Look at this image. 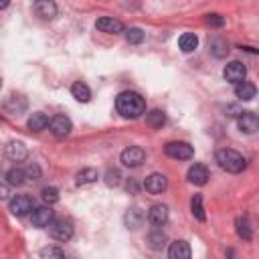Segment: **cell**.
I'll return each mask as SVG.
<instances>
[{"instance_id":"cell-3","label":"cell","mask_w":259,"mask_h":259,"mask_svg":"<svg viewBox=\"0 0 259 259\" xmlns=\"http://www.w3.org/2000/svg\"><path fill=\"white\" fill-rule=\"evenodd\" d=\"M164 152L174 160H188L194 156V148L188 142H168L164 146Z\"/></svg>"},{"instance_id":"cell-6","label":"cell","mask_w":259,"mask_h":259,"mask_svg":"<svg viewBox=\"0 0 259 259\" xmlns=\"http://www.w3.org/2000/svg\"><path fill=\"white\" fill-rule=\"evenodd\" d=\"M10 212L12 214H16V217H24V214H28L32 208H34V202H32V198L30 196H26V194H16V196H12L10 198Z\"/></svg>"},{"instance_id":"cell-4","label":"cell","mask_w":259,"mask_h":259,"mask_svg":"<svg viewBox=\"0 0 259 259\" xmlns=\"http://www.w3.org/2000/svg\"><path fill=\"white\" fill-rule=\"evenodd\" d=\"M223 77H225V81L239 85V83H243L245 77H247V67H245L241 61H231V63L225 65V69H223Z\"/></svg>"},{"instance_id":"cell-22","label":"cell","mask_w":259,"mask_h":259,"mask_svg":"<svg viewBox=\"0 0 259 259\" xmlns=\"http://www.w3.org/2000/svg\"><path fill=\"white\" fill-rule=\"evenodd\" d=\"M99 178V174H97V170L95 168H83L81 172H77V186H85V184H91V182H95Z\"/></svg>"},{"instance_id":"cell-7","label":"cell","mask_w":259,"mask_h":259,"mask_svg":"<svg viewBox=\"0 0 259 259\" xmlns=\"http://www.w3.org/2000/svg\"><path fill=\"white\" fill-rule=\"evenodd\" d=\"M49 233H51V237L57 239V241H69V239L73 237V227H71L69 221L59 219V221H53V223L49 225Z\"/></svg>"},{"instance_id":"cell-14","label":"cell","mask_w":259,"mask_h":259,"mask_svg":"<svg viewBox=\"0 0 259 259\" xmlns=\"http://www.w3.org/2000/svg\"><path fill=\"white\" fill-rule=\"evenodd\" d=\"M168 257L170 259H190V245L182 239L170 243V249H168Z\"/></svg>"},{"instance_id":"cell-12","label":"cell","mask_w":259,"mask_h":259,"mask_svg":"<svg viewBox=\"0 0 259 259\" xmlns=\"http://www.w3.org/2000/svg\"><path fill=\"white\" fill-rule=\"evenodd\" d=\"M237 125L245 134H255L257 127H259V119H257V115L253 111H243L239 115V119H237Z\"/></svg>"},{"instance_id":"cell-11","label":"cell","mask_w":259,"mask_h":259,"mask_svg":"<svg viewBox=\"0 0 259 259\" xmlns=\"http://www.w3.org/2000/svg\"><path fill=\"white\" fill-rule=\"evenodd\" d=\"M30 223L34 227H49L53 223V210L51 206H38V208H32L30 212Z\"/></svg>"},{"instance_id":"cell-34","label":"cell","mask_w":259,"mask_h":259,"mask_svg":"<svg viewBox=\"0 0 259 259\" xmlns=\"http://www.w3.org/2000/svg\"><path fill=\"white\" fill-rule=\"evenodd\" d=\"M24 174H26V178H32V180H36V178L40 176V168H38L36 164H32V166H28V168L24 170Z\"/></svg>"},{"instance_id":"cell-16","label":"cell","mask_w":259,"mask_h":259,"mask_svg":"<svg viewBox=\"0 0 259 259\" xmlns=\"http://www.w3.org/2000/svg\"><path fill=\"white\" fill-rule=\"evenodd\" d=\"M148 221L152 225H156V227H162L168 221V206L166 204H154L148 210Z\"/></svg>"},{"instance_id":"cell-37","label":"cell","mask_w":259,"mask_h":259,"mask_svg":"<svg viewBox=\"0 0 259 259\" xmlns=\"http://www.w3.org/2000/svg\"><path fill=\"white\" fill-rule=\"evenodd\" d=\"M8 6V2H0V8H6Z\"/></svg>"},{"instance_id":"cell-28","label":"cell","mask_w":259,"mask_h":259,"mask_svg":"<svg viewBox=\"0 0 259 259\" xmlns=\"http://www.w3.org/2000/svg\"><path fill=\"white\" fill-rule=\"evenodd\" d=\"M148 123L152 125V127H162L164 125V121H166V115H164V111H160V109H154V111H150L148 113Z\"/></svg>"},{"instance_id":"cell-15","label":"cell","mask_w":259,"mask_h":259,"mask_svg":"<svg viewBox=\"0 0 259 259\" xmlns=\"http://www.w3.org/2000/svg\"><path fill=\"white\" fill-rule=\"evenodd\" d=\"M188 180H190L192 184H196V186L206 184V180H208V168H206L204 164H194V166H190V170H188Z\"/></svg>"},{"instance_id":"cell-10","label":"cell","mask_w":259,"mask_h":259,"mask_svg":"<svg viewBox=\"0 0 259 259\" xmlns=\"http://www.w3.org/2000/svg\"><path fill=\"white\" fill-rule=\"evenodd\" d=\"M95 26H97V30L107 32V34H119V32H123V24L117 18H113V16H101V18H97Z\"/></svg>"},{"instance_id":"cell-26","label":"cell","mask_w":259,"mask_h":259,"mask_svg":"<svg viewBox=\"0 0 259 259\" xmlns=\"http://www.w3.org/2000/svg\"><path fill=\"white\" fill-rule=\"evenodd\" d=\"M40 259H65V253H63V249L49 245V247L40 249Z\"/></svg>"},{"instance_id":"cell-18","label":"cell","mask_w":259,"mask_h":259,"mask_svg":"<svg viewBox=\"0 0 259 259\" xmlns=\"http://www.w3.org/2000/svg\"><path fill=\"white\" fill-rule=\"evenodd\" d=\"M255 93H257V89H255V85L249 83V81H243V83L235 85V95H237L239 99H243V101H251V99L255 97Z\"/></svg>"},{"instance_id":"cell-17","label":"cell","mask_w":259,"mask_h":259,"mask_svg":"<svg viewBox=\"0 0 259 259\" xmlns=\"http://www.w3.org/2000/svg\"><path fill=\"white\" fill-rule=\"evenodd\" d=\"M178 47H180L182 53H192L198 47V36L194 32H184L178 38Z\"/></svg>"},{"instance_id":"cell-23","label":"cell","mask_w":259,"mask_h":259,"mask_svg":"<svg viewBox=\"0 0 259 259\" xmlns=\"http://www.w3.org/2000/svg\"><path fill=\"white\" fill-rule=\"evenodd\" d=\"M142 221H144V212H142L138 206H134V208L127 210V214H125V225H127L130 229H138V227L142 225Z\"/></svg>"},{"instance_id":"cell-9","label":"cell","mask_w":259,"mask_h":259,"mask_svg":"<svg viewBox=\"0 0 259 259\" xmlns=\"http://www.w3.org/2000/svg\"><path fill=\"white\" fill-rule=\"evenodd\" d=\"M166 186H168L166 176H164V174H158V172L150 174V176L144 180V188H146V192H150V194H160V192L166 190Z\"/></svg>"},{"instance_id":"cell-1","label":"cell","mask_w":259,"mask_h":259,"mask_svg":"<svg viewBox=\"0 0 259 259\" xmlns=\"http://www.w3.org/2000/svg\"><path fill=\"white\" fill-rule=\"evenodd\" d=\"M115 109L121 117H130L136 119L146 111V101L140 93L136 91H123L115 97Z\"/></svg>"},{"instance_id":"cell-35","label":"cell","mask_w":259,"mask_h":259,"mask_svg":"<svg viewBox=\"0 0 259 259\" xmlns=\"http://www.w3.org/2000/svg\"><path fill=\"white\" fill-rule=\"evenodd\" d=\"M8 196H10V188H8L6 184L0 182V200H6Z\"/></svg>"},{"instance_id":"cell-13","label":"cell","mask_w":259,"mask_h":259,"mask_svg":"<svg viewBox=\"0 0 259 259\" xmlns=\"http://www.w3.org/2000/svg\"><path fill=\"white\" fill-rule=\"evenodd\" d=\"M4 154H6V158L12 160V162H22V160H26L28 150H26V146H24L22 142H10V144L4 148Z\"/></svg>"},{"instance_id":"cell-8","label":"cell","mask_w":259,"mask_h":259,"mask_svg":"<svg viewBox=\"0 0 259 259\" xmlns=\"http://www.w3.org/2000/svg\"><path fill=\"white\" fill-rule=\"evenodd\" d=\"M49 127L57 138H65L73 130V123H71V119L67 115H55L53 119H49Z\"/></svg>"},{"instance_id":"cell-32","label":"cell","mask_w":259,"mask_h":259,"mask_svg":"<svg viewBox=\"0 0 259 259\" xmlns=\"http://www.w3.org/2000/svg\"><path fill=\"white\" fill-rule=\"evenodd\" d=\"M119 178H121L119 170H107L105 172V184L107 186H117L119 184Z\"/></svg>"},{"instance_id":"cell-27","label":"cell","mask_w":259,"mask_h":259,"mask_svg":"<svg viewBox=\"0 0 259 259\" xmlns=\"http://www.w3.org/2000/svg\"><path fill=\"white\" fill-rule=\"evenodd\" d=\"M125 38H127L130 45H140L144 40V30L138 28V26H132V28L125 30Z\"/></svg>"},{"instance_id":"cell-33","label":"cell","mask_w":259,"mask_h":259,"mask_svg":"<svg viewBox=\"0 0 259 259\" xmlns=\"http://www.w3.org/2000/svg\"><path fill=\"white\" fill-rule=\"evenodd\" d=\"M206 22L210 26H223L225 24V18L221 14H206Z\"/></svg>"},{"instance_id":"cell-19","label":"cell","mask_w":259,"mask_h":259,"mask_svg":"<svg viewBox=\"0 0 259 259\" xmlns=\"http://www.w3.org/2000/svg\"><path fill=\"white\" fill-rule=\"evenodd\" d=\"M34 12L40 18H53L57 14V4L55 2H49V0H40V2L34 4Z\"/></svg>"},{"instance_id":"cell-20","label":"cell","mask_w":259,"mask_h":259,"mask_svg":"<svg viewBox=\"0 0 259 259\" xmlns=\"http://www.w3.org/2000/svg\"><path fill=\"white\" fill-rule=\"evenodd\" d=\"M26 125H28V130H32V132H42V130L49 125V117H47L45 113L36 111V113H32V115L28 117Z\"/></svg>"},{"instance_id":"cell-29","label":"cell","mask_w":259,"mask_h":259,"mask_svg":"<svg viewBox=\"0 0 259 259\" xmlns=\"http://www.w3.org/2000/svg\"><path fill=\"white\" fill-rule=\"evenodd\" d=\"M42 200L51 206V204H55V202H59V190L55 188V186H47V188H42Z\"/></svg>"},{"instance_id":"cell-36","label":"cell","mask_w":259,"mask_h":259,"mask_svg":"<svg viewBox=\"0 0 259 259\" xmlns=\"http://www.w3.org/2000/svg\"><path fill=\"white\" fill-rule=\"evenodd\" d=\"M127 190H132V192H136V182L132 180V182H127Z\"/></svg>"},{"instance_id":"cell-2","label":"cell","mask_w":259,"mask_h":259,"mask_svg":"<svg viewBox=\"0 0 259 259\" xmlns=\"http://www.w3.org/2000/svg\"><path fill=\"white\" fill-rule=\"evenodd\" d=\"M217 162L223 170L231 172V174H237L245 168V158L237 152V150H231V148H221L217 150Z\"/></svg>"},{"instance_id":"cell-30","label":"cell","mask_w":259,"mask_h":259,"mask_svg":"<svg viewBox=\"0 0 259 259\" xmlns=\"http://www.w3.org/2000/svg\"><path fill=\"white\" fill-rule=\"evenodd\" d=\"M237 233H239V237L245 239V241L251 239V227H249V221H247V219H239V221H237Z\"/></svg>"},{"instance_id":"cell-24","label":"cell","mask_w":259,"mask_h":259,"mask_svg":"<svg viewBox=\"0 0 259 259\" xmlns=\"http://www.w3.org/2000/svg\"><path fill=\"white\" fill-rule=\"evenodd\" d=\"M6 178H8V182H10V184L20 186V184H24L26 174H24V170H22V168H10V170L6 172Z\"/></svg>"},{"instance_id":"cell-21","label":"cell","mask_w":259,"mask_h":259,"mask_svg":"<svg viewBox=\"0 0 259 259\" xmlns=\"http://www.w3.org/2000/svg\"><path fill=\"white\" fill-rule=\"evenodd\" d=\"M71 93H73V97H75L77 101H81V103H87V101L91 99V89H89L85 83H81V81L73 83Z\"/></svg>"},{"instance_id":"cell-31","label":"cell","mask_w":259,"mask_h":259,"mask_svg":"<svg viewBox=\"0 0 259 259\" xmlns=\"http://www.w3.org/2000/svg\"><path fill=\"white\" fill-rule=\"evenodd\" d=\"M148 241H150V245H152L154 249H162V245H164L166 237H164V233H162V231H158V233H150Z\"/></svg>"},{"instance_id":"cell-38","label":"cell","mask_w":259,"mask_h":259,"mask_svg":"<svg viewBox=\"0 0 259 259\" xmlns=\"http://www.w3.org/2000/svg\"><path fill=\"white\" fill-rule=\"evenodd\" d=\"M0 87H2V81H0Z\"/></svg>"},{"instance_id":"cell-25","label":"cell","mask_w":259,"mask_h":259,"mask_svg":"<svg viewBox=\"0 0 259 259\" xmlns=\"http://www.w3.org/2000/svg\"><path fill=\"white\" fill-rule=\"evenodd\" d=\"M190 210H192V214H194L198 221H204V219H206V217H204L202 196H200V194H194V196H192V200H190Z\"/></svg>"},{"instance_id":"cell-5","label":"cell","mask_w":259,"mask_h":259,"mask_svg":"<svg viewBox=\"0 0 259 259\" xmlns=\"http://www.w3.org/2000/svg\"><path fill=\"white\" fill-rule=\"evenodd\" d=\"M121 164L127 166V168H138L142 166V162L146 160V152L140 148V146H130L121 152Z\"/></svg>"}]
</instances>
